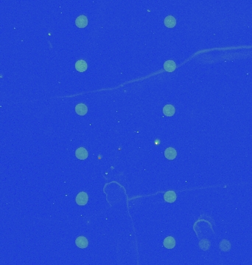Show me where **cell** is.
<instances>
[{"label": "cell", "mask_w": 252, "mask_h": 265, "mask_svg": "<svg viewBox=\"0 0 252 265\" xmlns=\"http://www.w3.org/2000/svg\"><path fill=\"white\" fill-rule=\"evenodd\" d=\"M88 202V195L86 192H81L76 197V203L79 206H85Z\"/></svg>", "instance_id": "1"}, {"label": "cell", "mask_w": 252, "mask_h": 265, "mask_svg": "<svg viewBox=\"0 0 252 265\" xmlns=\"http://www.w3.org/2000/svg\"><path fill=\"white\" fill-rule=\"evenodd\" d=\"M75 24L77 25V27H80V28H83V27H86L88 25V19L87 17L86 16H80L77 18L75 21Z\"/></svg>", "instance_id": "2"}, {"label": "cell", "mask_w": 252, "mask_h": 265, "mask_svg": "<svg viewBox=\"0 0 252 265\" xmlns=\"http://www.w3.org/2000/svg\"><path fill=\"white\" fill-rule=\"evenodd\" d=\"M75 243H76V245L78 247V248H82V249L87 248L88 244H89L87 239L84 236L77 237L75 240Z\"/></svg>", "instance_id": "3"}, {"label": "cell", "mask_w": 252, "mask_h": 265, "mask_svg": "<svg viewBox=\"0 0 252 265\" xmlns=\"http://www.w3.org/2000/svg\"><path fill=\"white\" fill-rule=\"evenodd\" d=\"M75 111L78 115L84 116V115L86 114V113L88 112V107L86 105L83 104V103H80V104L76 105Z\"/></svg>", "instance_id": "4"}, {"label": "cell", "mask_w": 252, "mask_h": 265, "mask_svg": "<svg viewBox=\"0 0 252 265\" xmlns=\"http://www.w3.org/2000/svg\"><path fill=\"white\" fill-rule=\"evenodd\" d=\"M75 155L77 158L81 159V160H85L88 157V152L86 149L83 147H80L76 150Z\"/></svg>", "instance_id": "5"}, {"label": "cell", "mask_w": 252, "mask_h": 265, "mask_svg": "<svg viewBox=\"0 0 252 265\" xmlns=\"http://www.w3.org/2000/svg\"><path fill=\"white\" fill-rule=\"evenodd\" d=\"M165 157L169 160H173L175 158L177 155L176 150L173 147H169V148L166 149L165 152Z\"/></svg>", "instance_id": "6"}, {"label": "cell", "mask_w": 252, "mask_h": 265, "mask_svg": "<svg viewBox=\"0 0 252 265\" xmlns=\"http://www.w3.org/2000/svg\"><path fill=\"white\" fill-rule=\"evenodd\" d=\"M164 198H165L166 202L173 203L176 200V194L173 192V191H169V192H167L165 193Z\"/></svg>", "instance_id": "7"}, {"label": "cell", "mask_w": 252, "mask_h": 265, "mask_svg": "<svg viewBox=\"0 0 252 265\" xmlns=\"http://www.w3.org/2000/svg\"><path fill=\"white\" fill-rule=\"evenodd\" d=\"M175 245V239L172 236H168L164 240V246L167 249L173 248Z\"/></svg>", "instance_id": "8"}, {"label": "cell", "mask_w": 252, "mask_h": 265, "mask_svg": "<svg viewBox=\"0 0 252 265\" xmlns=\"http://www.w3.org/2000/svg\"><path fill=\"white\" fill-rule=\"evenodd\" d=\"M75 68L80 72H83L87 69V63L85 61L80 60L75 63Z\"/></svg>", "instance_id": "9"}, {"label": "cell", "mask_w": 252, "mask_h": 265, "mask_svg": "<svg viewBox=\"0 0 252 265\" xmlns=\"http://www.w3.org/2000/svg\"><path fill=\"white\" fill-rule=\"evenodd\" d=\"M163 113L167 117L173 116L175 113V107L172 105H166L163 107Z\"/></svg>", "instance_id": "10"}, {"label": "cell", "mask_w": 252, "mask_h": 265, "mask_svg": "<svg viewBox=\"0 0 252 265\" xmlns=\"http://www.w3.org/2000/svg\"><path fill=\"white\" fill-rule=\"evenodd\" d=\"M164 68L168 72H172L176 69V64L173 61H167L164 64Z\"/></svg>", "instance_id": "11"}, {"label": "cell", "mask_w": 252, "mask_h": 265, "mask_svg": "<svg viewBox=\"0 0 252 265\" xmlns=\"http://www.w3.org/2000/svg\"><path fill=\"white\" fill-rule=\"evenodd\" d=\"M165 25L166 27L172 28V27H175V25H176V20L172 16H168L165 19Z\"/></svg>", "instance_id": "12"}, {"label": "cell", "mask_w": 252, "mask_h": 265, "mask_svg": "<svg viewBox=\"0 0 252 265\" xmlns=\"http://www.w3.org/2000/svg\"><path fill=\"white\" fill-rule=\"evenodd\" d=\"M230 243L226 240H223L220 243V248L223 251H229L230 249Z\"/></svg>", "instance_id": "13"}]
</instances>
